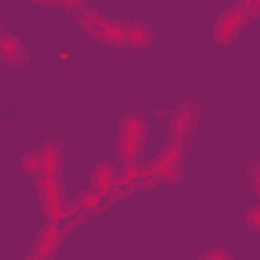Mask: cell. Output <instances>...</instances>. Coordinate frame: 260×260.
Wrapping results in <instances>:
<instances>
[{"label": "cell", "instance_id": "cell-3", "mask_svg": "<svg viewBox=\"0 0 260 260\" xmlns=\"http://www.w3.org/2000/svg\"><path fill=\"white\" fill-rule=\"evenodd\" d=\"M245 15H248V9H245V6H236L233 12H227V15L218 21V27H215V40H218V43H230V40L239 34V27H242Z\"/></svg>", "mask_w": 260, "mask_h": 260}, {"label": "cell", "instance_id": "cell-5", "mask_svg": "<svg viewBox=\"0 0 260 260\" xmlns=\"http://www.w3.org/2000/svg\"><path fill=\"white\" fill-rule=\"evenodd\" d=\"M40 188H43V200L52 212V218L61 215V191H58V182L52 176H40Z\"/></svg>", "mask_w": 260, "mask_h": 260}, {"label": "cell", "instance_id": "cell-2", "mask_svg": "<svg viewBox=\"0 0 260 260\" xmlns=\"http://www.w3.org/2000/svg\"><path fill=\"white\" fill-rule=\"evenodd\" d=\"M142 139H145V124L139 115H127L124 118V127H121V142H118V151L121 157L133 164L139 157V148H142Z\"/></svg>", "mask_w": 260, "mask_h": 260}, {"label": "cell", "instance_id": "cell-1", "mask_svg": "<svg viewBox=\"0 0 260 260\" xmlns=\"http://www.w3.org/2000/svg\"><path fill=\"white\" fill-rule=\"evenodd\" d=\"M100 40L118 43V46H145L151 40V30L142 24H94L91 27Z\"/></svg>", "mask_w": 260, "mask_h": 260}, {"label": "cell", "instance_id": "cell-4", "mask_svg": "<svg viewBox=\"0 0 260 260\" xmlns=\"http://www.w3.org/2000/svg\"><path fill=\"white\" fill-rule=\"evenodd\" d=\"M0 58L6 61V64H24L27 61V52H24V46L18 43V40H12L9 34H3L0 30Z\"/></svg>", "mask_w": 260, "mask_h": 260}]
</instances>
